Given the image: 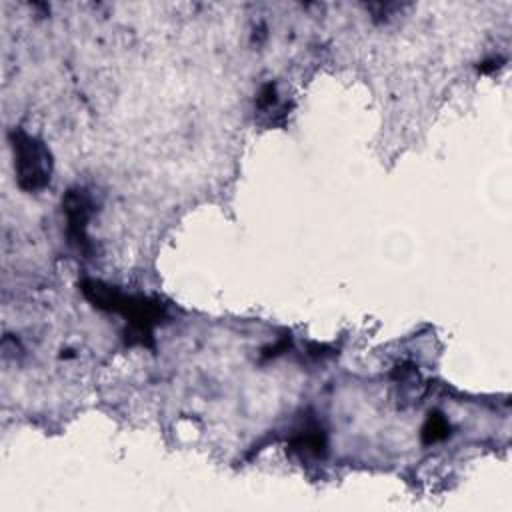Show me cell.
<instances>
[{
    "label": "cell",
    "instance_id": "obj_1",
    "mask_svg": "<svg viewBox=\"0 0 512 512\" xmlns=\"http://www.w3.org/2000/svg\"><path fill=\"white\" fill-rule=\"evenodd\" d=\"M80 286L84 296L94 306L102 310L118 312L130 322V330H128L130 342L148 344L152 336V328L162 316V308L158 302H152L144 296H126L116 288L106 286L102 282H94V280H84Z\"/></svg>",
    "mask_w": 512,
    "mask_h": 512
},
{
    "label": "cell",
    "instance_id": "obj_2",
    "mask_svg": "<svg viewBox=\"0 0 512 512\" xmlns=\"http://www.w3.org/2000/svg\"><path fill=\"white\" fill-rule=\"evenodd\" d=\"M10 140L20 188L26 192H38L46 188L50 184L52 174V158L48 148L40 140L22 130H12Z\"/></svg>",
    "mask_w": 512,
    "mask_h": 512
},
{
    "label": "cell",
    "instance_id": "obj_3",
    "mask_svg": "<svg viewBox=\"0 0 512 512\" xmlns=\"http://www.w3.org/2000/svg\"><path fill=\"white\" fill-rule=\"evenodd\" d=\"M68 238L80 250L88 248V222L92 216V200L84 188H70L62 198Z\"/></svg>",
    "mask_w": 512,
    "mask_h": 512
},
{
    "label": "cell",
    "instance_id": "obj_4",
    "mask_svg": "<svg viewBox=\"0 0 512 512\" xmlns=\"http://www.w3.org/2000/svg\"><path fill=\"white\" fill-rule=\"evenodd\" d=\"M292 446L296 450H306V452H312V454H320L326 448V438H324V432L320 428L306 426L304 430H300L294 436Z\"/></svg>",
    "mask_w": 512,
    "mask_h": 512
},
{
    "label": "cell",
    "instance_id": "obj_5",
    "mask_svg": "<svg viewBox=\"0 0 512 512\" xmlns=\"http://www.w3.org/2000/svg\"><path fill=\"white\" fill-rule=\"evenodd\" d=\"M448 434H450V424H448V420H446L442 414H438V412L430 414L428 420H426L424 426H422V442H424V444L440 442V440H444Z\"/></svg>",
    "mask_w": 512,
    "mask_h": 512
}]
</instances>
